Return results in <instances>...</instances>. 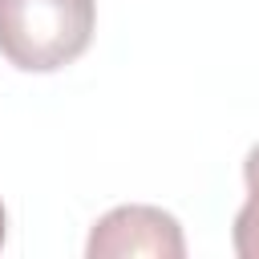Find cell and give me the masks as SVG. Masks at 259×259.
<instances>
[{
  "instance_id": "4",
  "label": "cell",
  "mask_w": 259,
  "mask_h": 259,
  "mask_svg": "<svg viewBox=\"0 0 259 259\" xmlns=\"http://www.w3.org/2000/svg\"><path fill=\"white\" fill-rule=\"evenodd\" d=\"M4 235H8V214H4V202H0V247H4Z\"/></svg>"
},
{
  "instance_id": "3",
  "label": "cell",
  "mask_w": 259,
  "mask_h": 259,
  "mask_svg": "<svg viewBox=\"0 0 259 259\" xmlns=\"http://www.w3.org/2000/svg\"><path fill=\"white\" fill-rule=\"evenodd\" d=\"M243 178H247V202H243L239 214H235L231 243H235V255H243V259H259V146L247 154V162H243Z\"/></svg>"
},
{
  "instance_id": "1",
  "label": "cell",
  "mask_w": 259,
  "mask_h": 259,
  "mask_svg": "<svg viewBox=\"0 0 259 259\" xmlns=\"http://www.w3.org/2000/svg\"><path fill=\"white\" fill-rule=\"evenodd\" d=\"M97 28V0H0V53L24 73L73 65Z\"/></svg>"
},
{
  "instance_id": "2",
  "label": "cell",
  "mask_w": 259,
  "mask_h": 259,
  "mask_svg": "<svg viewBox=\"0 0 259 259\" xmlns=\"http://www.w3.org/2000/svg\"><path fill=\"white\" fill-rule=\"evenodd\" d=\"M89 259H121V255H154V259H182L186 255V239L174 214H166L162 206H117L109 214H101L89 231L85 243Z\"/></svg>"
}]
</instances>
